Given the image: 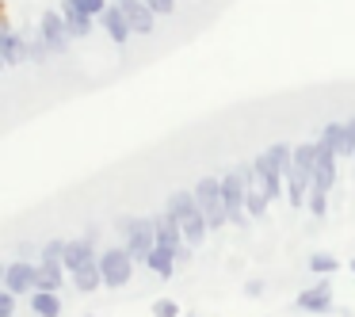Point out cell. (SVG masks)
<instances>
[{
    "mask_svg": "<svg viewBox=\"0 0 355 317\" xmlns=\"http://www.w3.org/2000/svg\"><path fill=\"white\" fill-rule=\"evenodd\" d=\"M313 161H317V142H298L294 164L286 172V203L291 207H306V195L313 187Z\"/></svg>",
    "mask_w": 355,
    "mask_h": 317,
    "instance_id": "1",
    "label": "cell"
},
{
    "mask_svg": "<svg viewBox=\"0 0 355 317\" xmlns=\"http://www.w3.org/2000/svg\"><path fill=\"white\" fill-rule=\"evenodd\" d=\"M115 230L126 237V252H130L138 264H146V256L153 252V245H157L153 218H126V214H119L115 218Z\"/></svg>",
    "mask_w": 355,
    "mask_h": 317,
    "instance_id": "2",
    "label": "cell"
},
{
    "mask_svg": "<svg viewBox=\"0 0 355 317\" xmlns=\"http://www.w3.org/2000/svg\"><path fill=\"white\" fill-rule=\"evenodd\" d=\"M195 199H199V210L207 214L210 230H222V225L230 222L225 199H222V176H202L199 184H195Z\"/></svg>",
    "mask_w": 355,
    "mask_h": 317,
    "instance_id": "3",
    "label": "cell"
},
{
    "mask_svg": "<svg viewBox=\"0 0 355 317\" xmlns=\"http://www.w3.org/2000/svg\"><path fill=\"white\" fill-rule=\"evenodd\" d=\"M245 191H248V184H245V172L241 169H230V172H222V199H225V214H230V222L233 225H248V207H245Z\"/></svg>",
    "mask_w": 355,
    "mask_h": 317,
    "instance_id": "4",
    "label": "cell"
},
{
    "mask_svg": "<svg viewBox=\"0 0 355 317\" xmlns=\"http://www.w3.org/2000/svg\"><path fill=\"white\" fill-rule=\"evenodd\" d=\"M134 256L126 252V245L123 248H103L100 252V271H103V286H111V291H119V286H126L130 283V275H134Z\"/></svg>",
    "mask_w": 355,
    "mask_h": 317,
    "instance_id": "5",
    "label": "cell"
},
{
    "mask_svg": "<svg viewBox=\"0 0 355 317\" xmlns=\"http://www.w3.org/2000/svg\"><path fill=\"white\" fill-rule=\"evenodd\" d=\"M39 31H42V39L50 42V50H54V54H65V50H69V27H65V16L62 12H42L39 16Z\"/></svg>",
    "mask_w": 355,
    "mask_h": 317,
    "instance_id": "6",
    "label": "cell"
},
{
    "mask_svg": "<svg viewBox=\"0 0 355 317\" xmlns=\"http://www.w3.org/2000/svg\"><path fill=\"white\" fill-rule=\"evenodd\" d=\"M252 169H256V176H260V184H263V191L271 195V203L275 199H283V169H279L275 161H271V153L263 149V153H256L252 157Z\"/></svg>",
    "mask_w": 355,
    "mask_h": 317,
    "instance_id": "7",
    "label": "cell"
},
{
    "mask_svg": "<svg viewBox=\"0 0 355 317\" xmlns=\"http://www.w3.org/2000/svg\"><path fill=\"white\" fill-rule=\"evenodd\" d=\"M332 184H336V149L324 146L321 138H317V161H313V187H321V191H332Z\"/></svg>",
    "mask_w": 355,
    "mask_h": 317,
    "instance_id": "8",
    "label": "cell"
},
{
    "mask_svg": "<svg viewBox=\"0 0 355 317\" xmlns=\"http://www.w3.org/2000/svg\"><path fill=\"white\" fill-rule=\"evenodd\" d=\"M35 279H39V264H27V260H12L8 271H4V286L12 294H31Z\"/></svg>",
    "mask_w": 355,
    "mask_h": 317,
    "instance_id": "9",
    "label": "cell"
},
{
    "mask_svg": "<svg viewBox=\"0 0 355 317\" xmlns=\"http://www.w3.org/2000/svg\"><path fill=\"white\" fill-rule=\"evenodd\" d=\"M298 309H306V314H329L332 309V283L329 279H321V283L306 286V291H298Z\"/></svg>",
    "mask_w": 355,
    "mask_h": 317,
    "instance_id": "10",
    "label": "cell"
},
{
    "mask_svg": "<svg viewBox=\"0 0 355 317\" xmlns=\"http://www.w3.org/2000/svg\"><path fill=\"white\" fill-rule=\"evenodd\" d=\"M100 27L111 35V42H115V46H123V42H130V35H134V27H130V19H126V12L119 8V0L103 8V16H100Z\"/></svg>",
    "mask_w": 355,
    "mask_h": 317,
    "instance_id": "11",
    "label": "cell"
},
{
    "mask_svg": "<svg viewBox=\"0 0 355 317\" xmlns=\"http://www.w3.org/2000/svg\"><path fill=\"white\" fill-rule=\"evenodd\" d=\"M119 8L126 12L134 35H153V31H157V12L149 8L146 0H119Z\"/></svg>",
    "mask_w": 355,
    "mask_h": 317,
    "instance_id": "12",
    "label": "cell"
},
{
    "mask_svg": "<svg viewBox=\"0 0 355 317\" xmlns=\"http://www.w3.org/2000/svg\"><path fill=\"white\" fill-rule=\"evenodd\" d=\"M62 16H65V27H69L73 39H88V35H92V27H96L92 19L96 16H88L77 0H62Z\"/></svg>",
    "mask_w": 355,
    "mask_h": 317,
    "instance_id": "13",
    "label": "cell"
},
{
    "mask_svg": "<svg viewBox=\"0 0 355 317\" xmlns=\"http://www.w3.org/2000/svg\"><path fill=\"white\" fill-rule=\"evenodd\" d=\"M153 230H157V245H168V248L184 245V225H180L168 210H161V214L153 218Z\"/></svg>",
    "mask_w": 355,
    "mask_h": 317,
    "instance_id": "14",
    "label": "cell"
},
{
    "mask_svg": "<svg viewBox=\"0 0 355 317\" xmlns=\"http://www.w3.org/2000/svg\"><path fill=\"white\" fill-rule=\"evenodd\" d=\"M146 268L153 271V275H161V279H172V271H176V248L153 245V252L146 256Z\"/></svg>",
    "mask_w": 355,
    "mask_h": 317,
    "instance_id": "15",
    "label": "cell"
},
{
    "mask_svg": "<svg viewBox=\"0 0 355 317\" xmlns=\"http://www.w3.org/2000/svg\"><path fill=\"white\" fill-rule=\"evenodd\" d=\"M62 283H65V264L62 260H42L35 291H62Z\"/></svg>",
    "mask_w": 355,
    "mask_h": 317,
    "instance_id": "16",
    "label": "cell"
},
{
    "mask_svg": "<svg viewBox=\"0 0 355 317\" xmlns=\"http://www.w3.org/2000/svg\"><path fill=\"white\" fill-rule=\"evenodd\" d=\"M73 286H77L80 294H96L103 286V271H100V256H96L92 264H85V268L73 271Z\"/></svg>",
    "mask_w": 355,
    "mask_h": 317,
    "instance_id": "17",
    "label": "cell"
},
{
    "mask_svg": "<svg viewBox=\"0 0 355 317\" xmlns=\"http://www.w3.org/2000/svg\"><path fill=\"white\" fill-rule=\"evenodd\" d=\"M0 58H4V65H24L27 58V42L12 35L8 27H0Z\"/></svg>",
    "mask_w": 355,
    "mask_h": 317,
    "instance_id": "18",
    "label": "cell"
},
{
    "mask_svg": "<svg viewBox=\"0 0 355 317\" xmlns=\"http://www.w3.org/2000/svg\"><path fill=\"white\" fill-rule=\"evenodd\" d=\"M164 210H168L176 222H187V218L199 210V199H195V191H172L168 203H164Z\"/></svg>",
    "mask_w": 355,
    "mask_h": 317,
    "instance_id": "19",
    "label": "cell"
},
{
    "mask_svg": "<svg viewBox=\"0 0 355 317\" xmlns=\"http://www.w3.org/2000/svg\"><path fill=\"white\" fill-rule=\"evenodd\" d=\"M321 142L336 149V157H352V146H347V123H329L321 130Z\"/></svg>",
    "mask_w": 355,
    "mask_h": 317,
    "instance_id": "20",
    "label": "cell"
},
{
    "mask_svg": "<svg viewBox=\"0 0 355 317\" xmlns=\"http://www.w3.org/2000/svg\"><path fill=\"white\" fill-rule=\"evenodd\" d=\"M31 309L39 317H62V298H58V291H35Z\"/></svg>",
    "mask_w": 355,
    "mask_h": 317,
    "instance_id": "21",
    "label": "cell"
},
{
    "mask_svg": "<svg viewBox=\"0 0 355 317\" xmlns=\"http://www.w3.org/2000/svg\"><path fill=\"white\" fill-rule=\"evenodd\" d=\"M268 153H271V161H275L279 169H283V176H286V172H291V164H294V146H291V142H271Z\"/></svg>",
    "mask_w": 355,
    "mask_h": 317,
    "instance_id": "22",
    "label": "cell"
},
{
    "mask_svg": "<svg viewBox=\"0 0 355 317\" xmlns=\"http://www.w3.org/2000/svg\"><path fill=\"white\" fill-rule=\"evenodd\" d=\"M306 268L313 271V275H332V271L340 268V260H336V256H329V252H309Z\"/></svg>",
    "mask_w": 355,
    "mask_h": 317,
    "instance_id": "23",
    "label": "cell"
},
{
    "mask_svg": "<svg viewBox=\"0 0 355 317\" xmlns=\"http://www.w3.org/2000/svg\"><path fill=\"white\" fill-rule=\"evenodd\" d=\"M50 54H54V50H50V42H46V39H42V31L35 35L31 42H27V58H31L35 65H46V62H50Z\"/></svg>",
    "mask_w": 355,
    "mask_h": 317,
    "instance_id": "24",
    "label": "cell"
},
{
    "mask_svg": "<svg viewBox=\"0 0 355 317\" xmlns=\"http://www.w3.org/2000/svg\"><path fill=\"white\" fill-rule=\"evenodd\" d=\"M306 207L313 210V218H324V210H329V191H321V187H309Z\"/></svg>",
    "mask_w": 355,
    "mask_h": 317,
    "instance_id": "25",
    "label": "cell"
},
{
    "mask_svg": "<svg viewBox=\"0 0 355 317\" xmlns=\"http://www.w3.org/2000/svg\"><path fill=\"white\" fill-rule=\"evenodd\" d=\"M65 245H69L65 237H50L46 245H42V260H62V256H65Z\"/></svg>",
    "mask_w": 355,
    "mask_h": 317,
    "instance_id": "26",
    "label": "cell"
},
{
    "mask_svg": "<svg viewBox=\"0 0 355 317\" xmlns=\"http://www.w3.org/2000/svg\"><path fill=\"white\" fill-rule=\"evenodd\" d=\"M153 317H180V306L172 298H161V302H153Z\"/></svg>",
    "mask_w": 355,
    "mask_h": 317,
    "instance_id": "27",
    "label": "cell"
},
{
    "mask_svg": "<svg viewBox=\"0 0 355 317\" xmlns=\"http://www.w3.org/2000/svg\"><path fill=\"white\" fill-rule=\"evenodd\" d=\"M12 314H16V294L4 286V291H0V317H12Z\"/></svg>",
    "mask_w": 355,
    "mask_h": 317,
    "instance_id": "28",
    "label": "cell"
},
{
    "mask_svg": "<svg viewBox=\"0 0 355 317\" xmlns=\"http://www.w3.org/2000/svg\"><path fill=\"white\" fill-rule=\"evenodd\" d=\"M77 4L88 12V16H96V19H100V16H103V8H107V0H77Z\"/></svg>",
    "mask_w": 355,
    "mask_h": 317,
    "instance_id": "29",
    "label": "cell"
},
{
    "mask_svg": "<svg viewBox=\"0 0 355 317\" xmlns=\"http://www.w3.org/2000/svg\"><path fill=\"white\" fill-rule=\"evenodd\" d=\"M146 4L157 12V16H172V12H176V0H146Z\"/></svg>",
    "mask_w": 355,
    "mask_h": 317,
    "instance_id": "30",
    "label": "cell"
},
{
    "mask_svg": "<svg viewBox=\"0 0 355 317\" xmlns=\"http://www.w3.org/2000/svg\"><path fill=\"white\" fill-rule=\"evenodd\" d=\"M191 248H195V245H187V241H184V245L176 248V264H187V260H191Z\"/></svg>",
    "mask_w": 355,
    "mask_h": 317,
    "instance_id": "31",
    "label": "cell"
},
{
    "mask_svg": "<svg viewBox=\"0 0 355 317\" xmlns=\"http://www.w3.org/2000/svg\"><path fill=\"white\" fill-rule=\"evenodd\" d=\"M347 146H352V157H355V115L347 119Z\"/></svg>",
    "mask_w": 355,
    "mask_h": 317,
    "instance_id": "32",
    "label": "cell"
},
{
    "mask_svg": "<svg viewBox=\"0 0 355 317\" xmlns=\"http://www.w3.org/2000/svg\"><path fill=\"white\" fill-rule=\"evenodd\" d=\"M4 271H8V264H0V283H4Z\"/></svg>",
    "mask_w": 355,
    "mask_h": 317,
    "instance_id": "33",
    "label": "cell"
},
{
    "mask_svg": "<svg viewBox=\"0 0 355 317\" xmlns=\"http://www.w3.org/2000/svg\"><path fill=\"white\" fill-rule=\"evenodd\" d=\"M347 268H352V275H355V260H352V264H347Z\"/></svg>",
    "mask_w": 355,
    "mask_h": 317,
    "instance_id": "34",
    "label": "cell"
},
{
    "mask_svg": "<svg viewBox=\"0 0 355 317\" xmlns=\"http://www.w3.org/2000/svg\"><path fill=\"white\" fill-rule=\"evenodd\" d=\"M0 69H4V58H0Z\"/></svg>",
    "mask_w": 355,
    "mask_h": 317,
    "instance_id": "35",
    "label": "cell"
}]
</instances>
